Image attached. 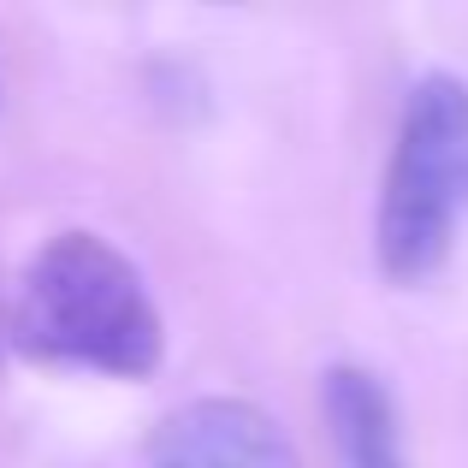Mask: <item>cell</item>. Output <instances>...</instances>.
<instances>
[{
  "instance_id": "4",
  "label": "cell",
  "mask_w": 468,
  "mask_h": 468,
  "mask_svg": "<svg viewBox=\"0 0 468 468\" xmlns=\"http://www.w3.org/2000/svg\"><path fill=\"white\" fill-rule=\"evenodd\" d=\"M326 421L338 439L350 468H410L403 463V433H398V410L391 391L362 367H332L326 374Z\"/></svg>"
},
{
  "instance_id": "2",
  "label": "cell",
  "mask_w": 468,
  "mask_h": 468,
  "mask_svg": "<svg viewBox=\"0 0 468 468\" xmlns=\"http://www.w3.org/2000/svg\"><path fill=\"white\" fill-rule=\"evenodd\" d=\"M468 219V83L427 71L398 119L379 196V267L398 285H421L457 250Z\"/></svg>"
},
{
  "instance_id": "1",
  "label": "cell",
  "mask_w": 468,
  "mask_h": 468,
  "mask_svg": "<svg viewBox=\"0 0 468 468\" xmlns=\"http://www.w3.org/2000/svg\"><path fill=\"white\" fill-rule=\"evenodd\" d=\"M12 344L42 367L149 379L166 356V326L125 250L101 231H59L18 273Z\"/></svg>"
},
{
  "instance_id": "3",
  "label": "cell",
  "mask_w": 468,
  "mask_h": 468,
  "mask_svg": "<svg viewBox=\"0 0 468 468\" xmlns=\"http://www.w3.org/2000/svg\"><path fill=\"white\" fill-rule=\"evenodd\" d=\"M143 468H303V457L261 403L196 398L154 427Z\"/></svg>"
}]
</instances>
